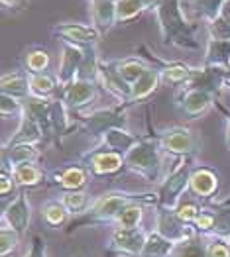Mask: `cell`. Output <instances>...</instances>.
<instances>
[{"label":"cell","instance_id":"6da1fadb","mask_svg":"<svg viewBox=\"0 0 230 257\" xmlns=\"http://www.w3.org/2000/svg\"><path fill=\"white\" fill-rule=\"evenodd\" d=\"M130 204H146V206H158V194L156 193H128V191H110V193L99 196L89 212L75 216L67 224V234L85 228V226H112L116 218L124 212Z\"/></svg>","mask_w":230,"mask_h":257},{"label":"cell","instance_id":"7a4b0ae2","mask_svg":"<svg viewBox=\"0 0 230 257\" xmlns=\"http://www.w3.org/2000/svg\"><path fill=\"white\" fill-rule=\"evenodd\" d=\"M156 20L160 26V36L164 45L195 51L201 47L197 38L199 24L191 22L181 8V0H164L156 10Z\"/></svg>","mask_w":230,"mask_h":257},{"label":"cell","instance_id":"3957f363","mask_svg":"<svg viewBox=\"0 0 230 257\" xmlns=\"http://www.w3.org/2000/svg\"><path fill=\"white\" fill-rule=\"evenodd\" d=\"M162 167L164 150L160 144V136H142L140 142L124 155V169L151 183L162 181Z\"/></svg>","mask_w":230,"mask_h":257},{"label":"cell","instance_id":"277c9868","mask_svg":"<svg viewBox=\"0 0 230 257\" xmlns=\"http://www.w3.org/2000/svg\"><path fill=\"white\" fill-rule=\"evenodd\" d=\"M193 169H195L193 157H179L173 169L166 177H162V181L158 183V191H156L160 208H169V210L177 208V204L189 193V181H191Z\"/></svg>","mask_w":230,"mask_h":257},{"label":"cell","instance_id":"5b68a950","mask_svg":"<svg viewBox=\"0 0 230 257\" xmlns=\"http://www.w3.org/2000/svg\"><path fill=\"white\" fill-rule=\"evenodd\" d=\"M126 114H128V106H124V104L112 108H99V110H91V112L83 114L79 118L77 126H79V130H83L87 136L101 142V138L108 130L126 128V124H128Z\"/></svg>","mask_w":230,"mask_h":257},{"label":"cell","instance_id":"8992f818","mask_svg":"<svg viewBox=\"0 0 230 257\" xmlns=\"http://www.w3.org/2000/svg\"><path fill=\"white\" fill-rule=\"evenodd\" d=\"M147 232L144 226L140 228H114L106 241V253L118 257H140L146 245Z\"/></svg>","mask_w":230,"mask_h":257},{"label":"cell","instance_id":"52a82bcc","mask_svg":"<svg viewBox=\"0 0 230 257\" xmlns=\"http://www.w3.org/2000/svg\"><path fill=\"white\" fill-rule=\"evenodd\" d=\"M154 230L158 234L173 241V243H181L185 239H191V237L199 236L195 226L193 224H187L183 222L175 210H169V208H160L156 206L154 208Z\"/></svg>","mask_w":230,"mask_h":257},{"label":"cell","instance_id":"ba28073f","mask_svg":"<svg viewBox=\"0 0 230 257\" xmlns=\"http://www.w3.org/2000/svg\"><path fill=\"white\" fill-rule=\"evenodd\" d=\"M51 34L55 38H59L63 43H71L77 47H97L103 34L89 24H81V22H59L51 28Z\"/></svg>","mask_w":230,"mask_h":257},{"label":"cell","instance_id":"9c48e42d","mask_svg":"<svg viewBox=\"0 0 230 257\" xmlns=\"http://www.w3.org/2000/svg\"><path fill=\"white\" fill-rule=\"evenodd\" d=\"M160 144L162 150L168 155L179 157H193L197 150V142H195V134L189 126H171L160 132Z\"/></svg>","mask_w":230,"mask_h":257},{"label":"cell","instance_id":"30bf717a","mask_svg":"<svg viewBox=\"0 0 230 257\" xmlns=\"http://www.w3.org/2000/svg\"><path fill=\"white\" fill-rule=\"evenodd\" d=\"M81 165H85L93 177H112L124 169V155L99 146L85 153L81 157Z\"/></svg>","mask_w":230,"mask_h":257},{"label":"cell","instance_id":"8fae6325","mask_svg":"<svg viewBox=\"0 0 230 257\" xmlns=\"http://www.w3.org/2000/svg\"><path fill=\"white\" fill-rule=\"evenodd\" d=\"M230 81V71L228 69H218V67H207V65H201V67H195L189 83L183 88H199V90H205L209 92L210 96H214L218 100L222 88L226 86V83Z\"/></svg>","mask_w":230,"mask_h":257},{"label":"cell","instance_id":"7c38bea8","mask_svg":"<svg viewBox=\"0 0 230 257\" xmlns=\"http://www.w3.org/2000/svg\"><path fill=\"white\" fill-rule=\"evenodd\" d=\"M99 88H101L99 83L75 79L73 83L59 88V98L65 102L69 112H81L83 108L91 106L99 98Z\"/></svg>","mask_w":230,"mask_h":257},{"label":"cell","instance_id":"4fadbf2b","mask_svg":"<svg viewBox=\"0 0 230 257\" xmlns=\"http://www.w3.org/2000/svg\"><path fill=\"white\" fill-rule=\"evenodd\" d=\"M0 220L6 222L12 230H16L20 234V237L28 234V228H30V222H32V204L28 200L26 191H20L10 200V204L4 208Z\"/></svg>","mask_w":230,"mask_h":257},{"label":"cell","instance_id":"5bb4252c","mask_svg":"<svg viewBox=\"0 0 230 257\" xmlns=\"http://www.w3.org/2000/svg\"><path fill=\"white\" fill-rule=\"evenodd\" d=\"M216 98L209 92L199 88H181L177 94V108L187 116L189 120H197L205 116L210 108L214 106Z\"/></svg>","mask_w":230,"mask_h":257},{"label":"cell","instance_id":"9a60e30c","mask_svg":"<svg viewBox=\"0 0 230 257\" xmlns=\"http://www.w3.org/2000/svg\"><path fill=\"white\" fill-rule=\"evenodd\" d=\"M99 86L105 88L108 94H112L118 104H128L132 86L126 83L118 73L116 61H101V71H99Z\"/></svg>","mask_w":230,"mask_h":257},{"label":"cell","instance_id":"2e32d148","mask_svg":"<svg viewBox=\"0 0 230 257\" xmlns=\"http://www.w3.org/2000/svg\"><path fill=\"white\" fill-rule=\"evenodd\" d=\"M91 171L85 165H67L49 173V183L53 187H59L63 191H85V187L91 181Z\"/></svg>","mask_w":230,"mask_h":257},{"label":"cell","instance_id":"e0dca14e","mask_svg":"<svg viewBox=\"0 0 230 257\" xmlns=\"http://www.w3.org/2000/svg\"><path fill=\"white\" fill-rule=\"evenodd\" d=\"M220 187V177L218 173L210 167H195L191 173V181H189V193L193 194L197 200H209L218 193Z\"/></svg>","mask_w":230,"mask_h":257},{"label":"cell","instance_id":"ac0fdd59","mask_svg":"<svg viewBox=\"0 0 230 257\" xmlns=\"http://www.w3.org/2000/svg\"><path fill=\"white\" fill-rule=\"evenodd\" d=\"M42 142H45L43 130L40 128V124L26 112H22L20 124L16 132L2 144V148H14V146H40Z\"/></svg>","mask_w":230,"mask_h":257},{"label":"cell","instance_id":"d6986e66","mask_svg":"<svg viewBox=\"0 0 230 257\" xmlns=\"http://www.w3.org/2000/svg\"><path fill=\"white\" fill-rule=\"evenodd\" d=\"M81 61H83V47H77V45H71V43H63L59 67L55 71L59 88L67 86L69 83H73L77 79Z\"/></svg>","mask_w":230,"mask_h":257},{"label":"cell","instance_id":"ffe728a7","mask_svg":"<svg viewBox=\"0 0 230 257\" xmlns=\"http://www.w3.org/2000/svg\"><path fill=\"white\" fill-rule=\"evenodd\" d=\"M87 6H89L91 26H95L103 36L108 34L114 26H118L114 0H87Z\"/></svg>","mask_w":230,"mask_h":257},{"label":"cell","instance_id":"44dd1931","mask_svg":"<svg viewBox=\"0 0 230 257\" xmlns=\"http://www.w3.org/2000/svg\"><path fill=\"white\" fill-rule=\"evenodd\" d=\"M151 65H156L160 69V75H162V85L168 86H183L189 83L195 67L183 63V61H162L158 57L151 59Z\"/></svg>","mask_w":230,"mask_h":257},{"label":"cell","instance_id":"7402d4cb","mask_svg":"<svg viewBox=\"0 0 230 257\" xmlns=\"http://www.w3.org/2000/svg\"><path fill=\"white\" fill-rule=\"evenodd\" d=\"M162 85V75H160V69L156 67V65L149 63L147 67V71L132 85V92H130V100H128V104L126 106L132 108L136 106V104H140L142 100H146L149 98L156 90H158V86Z\"/></svg>","mask_w":230,"mask_h":257},{"label":"cell","instance_id":"603a6c76","mask_svg":"<svg viewBox=\"0 0 230 257\" xmlns=\"http://www.w3.org/2000/svg\"><path fill=\"white\" fill-rule=\"evenodd\" d=\"M140 138L142 136H136V134L128 132L126 128L108 130L105 136L101 138V148L114 151V153H120V155H126L128 151L140 142Z\"/></svg>","mask_w":230,"mask_h":257},{"label":"cell","instance_id":"cb8c5ba5","mask_svg":"<svg viewBox=\"0 0 230 257\" xmlns=\"http://www.w3.org/2000/svg\"><path fill=\"white\" fill-rule=\"evenodd\" d=\"M0 90L2 94L16 96L20 100H26L30 96V75L22 71H6L0 79Z\"/></svg>","mask_w":230,"mask_h":257},{"label":"cell","instance_id":"d4e9b609","mask_svg":"<svg viewBox=\"0 0 230 257\" xmlns=\"http://www.w3.org/2000/svg\"><path fill=\"white\" fill-rule=\"evenodd\" d=\"M42 157V151L38 146H14V148H2V167L12 169L24 163H38Z\"/></svg>","mask_w":230,"mask_h":257},{"label":"cell","instance_id":"484cf974","mask_svg":"<svg viewBox=\"0 0 230 257\" xmlns=\"http://www.w3.org/2000/svg\"><path fill=\"white\" fill-rule=\"evenodd\" d=\"M12 171V177L18 185L20 191H26V189H36L43 185L45 181V171L38 163H24V165H16L10 169Z\"/></svg>","mask_w":230,"mask_h":257},{"label":"cell","instance_id":"4316f807","mask_svg":"<svg viewBox=\"0 0 230 257\" xmlns=\"http://www.w3.org/2000/svg\"><path fill=\"white\" fill-rule=\"evenodd\" d=\"M203 65L228 69L230 71V40H212V38H209Z\"/></svg>","mask_w":230,"mask_h":257},{"label":"cell","instance_id":"83f0119b","mask_svg":"<svg viewBox=\"0 0 230 257\" xmlns=\"http://www.w3.org/2000/svg\"><path fill=\"white\" fill-rule=\"evenodd\" d=\"M57 90H59V83H57V77L53 73L47 71V73L30 75V96L49 100V98H55Z\"/></svg>","mask_w":230,"mask_h":257},{"label":"cell","instance_id":"f1b7e54d","mask_svg":"<svg viewBox=\"0 0 230 257\" xmlns=\"http://www.w3.org/2000/svg\"><path fill=\"white\" fill-rule=\"evenodd\" d=\"M51 126H53V138L59 144L65 136H69V132L73 128V124L69 120V110L59 96H55L51 100Z\"/></svg>","mask_w":230,"mask_h":257},{"label":"cell","instance_id":"f546056e","mask_svg":"<svg viewBox=\"0 0 230 257\" xmlns=\"http://www.w3.org/2000/svg\"><path fill=\"white\" fill-rule=\"evenodd\" d=\"M51 67V55L45 47L40 45H34L26 51L24 55V71L28 75H34V73H47Z\"/></svg>","mask_w":230,"mask_h":257},{"label":"cell","instance_id":"4dcf8cb0","mask_svg":"<svg viewBox=\"0 0 230 257\" xmlns=\"http://www.w3.org/2000/svg\"><path fill=\"white\" fill-rule=\"evenodd\" d=\"M69 210L63 206V202L57 200H47L42 206V220L45 226L53 228V230H59L61 226H67L69 222Z\"/></svg>","mask_w":230,"mask_h":257},{"label":"cell","instance_id":"1f68e13d","mask_svg":"<svg viewBox=\"0 0 230 257\" xmlns=\"http://www.w3.org/2000/svg\"><path fill=\"white\" fill-rule=\"evenodd\" d=\"M59 200L63 202V206L69 210L71 216H81L85 212H89V208L95 202V200H91V194L87 191H63L59 194Z\"/></svg>","mask_w":230,"mask_h":257},{"label":"cell","instance_id":"d6a6232c","mask_svg":"<svg viewBox=\"0 0 230 257\" xmlns=\"http://www.w3.org/2000/svg\"><path fill=\"white\" fill-rule=\"evenodd\" d=\"M175 245H177V243L166 239L162 234H158L156 230H149V232H147L146 245H144L142 255L140 257H171Z\"/></svg>","mask_w":230,"mask_h":257},{"label":"cell","instance_id":"836d02e7","mask_svg":"<svg viewBox=\"0 0 230 257\" xmlns=\"http://www.w3.org/2000/svg\"><path fill=\"white\" fill-rule=\"evenodd\" d=\"M101 57L97 53V47H85L83 49V61L79 67L77 79L81 81H91V83H99V71H101Z\"/></svg>","mask_w":230,"mask_h":257},{"label":"cell","instance_id":"e575fe53","mask_svg":"<svg viewBox=\"0 0 230 257\" xmlns=\"http://www.w3.org/2000/svg\"><path fill=\"white\" fill-rule=\"evenodd\" d=\"M116 67H118L120 77L124 79L128 85L132 86L144 73H146L149 63H147L146 59H142V57H126V59H118V61H116Z\"/></svg>","mask_w":230,"mask_h":257},{"label":"cell","instance_id":"d590c367","mask_svg":"<svg viewBox=\"0 0 230 257\" xmlns=\"http://www.w3.org/2000/svg\"><path fill=\"white\" fill-rule=\"evenodd\" d=\"M207 34L212 40H230V0H226L220 14L207 24Z\"/></svg>","mask_w":230,"mask_h":257},{"label":"cell","instance_id":"8d00e7d4","mask_svg":"<svg viewBox=\"0 0 230 257\" xmlns=\"http://www.w3.org/2000/svg\"><path fill=\"white\" fill-rule=\"evenodd\" d=\"M171 257H209V253H207V237L195 236L191 239L177 243Z\"/></svg>","mask_w":230,"mask_h":257},{"label":"cell","instance_id":"74e56055","mask_svg":"<svg viewBox=\"0 0 230 257\" xmlns=\"http://www.w3.org/2000/svg\"><path fill=\"white\" fill-rule=\"evenodd\" d=\"M226 4V0H191V8L197 14L199 20L205 24L212 22L222 10V6Z\"/></svg>","mask_w":230,"mask_h":257},{"label":"cell","instance_id":"f35d334b","mask_svg":"<svg viewBox=\"0 0 230 257\" xmlns=\"http://www.w3.org/2000/svg\"><path fill=\"white\" fill-rule=\"evenodd\" d=\"M144 208L146 204H130L126 206L124 212L116 218L112 228H140L144 220Z\"/></svg>","mask_w":230,"mask_h":257},{"label":"cell","instance_id":"ab89813d","mask_svg":"<svg viewBox=\"0 0 230 257\" xmlns=\"http://www.w3.org/2000/svg\"><path fill=\"white\" fill-rule=\"evenodd\" d=\"M144 12H146L144 0H118L116 2V20H118V24H126V22L134 20Z\"/></svg>","mask_w":230,"mask_h":257},{"label":"cell","instance_id":"60d3db41","mask_svg":"<svg viewBox=\"0 0 230 257\" xmlns=\"http://www.w3.org/2000/svg\"><path fill=\"white\" fill-rule=\"evenodd\" d=\"M20 234L16 230H12L6 222L0 220V257H10L20 243Z\"/></svg>","mask_w":230,"mask_h":257},{"label":"cell","instance_id":"b9f144b4","mask_svg":"<svg viewBox=\"0 0 230 257\" xmlns=\"http://www.w3.org/2000/svg\"><path fill=\"white\" fill-rule=\"evenodd\" d=\"M193 226H195V230H197L199 236L210 237L214 234V226H216V208L214 206L212 208L203 206V210L199 212L197 220L193 222Z\"/></svg>","mask_w":230,"mask_h":257},{"label":"cell","instance_id":"7bdbcfd3","mask_svg":"<svg viewBox=\"0 0 230 257\" xmlns=\"http://www.w3.org/2000/svg\"><path fill=\"white\" fill-rule=\"evenodd\" d=\"M201 210H203V206L199 204L197 198H183V200L177 204V208H175L177 216H179L183 222H187V224H193V222L197 220V216H199Z\"/></svg>","mask_w":230,"mask_h":257},{"label":"cell","instance_id":"ee69618b","mask_svg":"<svg viewBox=\"0 0 230 257\" xmlns=\"http://www.w3.org/2000/svg\"><path fill=\"white\" fill-rule=\"evenodd\" d=\"M22 112H24V100L16 98V96H10V94H2V98H0V116L4 120L12 118V116L20 118Z\"/></svg>","mask_w":230,"mask_h":257},{"label":"cell","instance_id":"f6af8a7d","mask_svg":"<svg viewBox=\"0 0 230 257\" xmlns=\"http://www.w3.org/2000/svg\"><path fill=\"white\" fill-rule=\"evenodd\" d=\"M207 253L209 257H230L228 239L216 236L207 237Z\"/></svg>","mask_w":230,"mask_h":257},{"label":"cell","instance_id":"bcb514c9","mask_svg":"<svg viewBox=\"0 0 230 257\" xmlns=\"http://www.w3.org/2000/svg\"><path fill=\"white\" fill-rule=\"evenodd\" d=\"M18 193H20V189H18L14 177H12V171L6 169V167H2L0 169V196L2 198H8V196Z\"/></svg>","mask_w":230,"mask_h":257},{"label":"cell","instance_id":"7dc6e473","mask_svg":"<svg viewBox=\"0 0 230 257\" xmlns=\"http://www.w3.org/2000/svg\"><path fill=\"white\" fill-rule=\"evenodd\" d=\"M24 257H47V243L40 234H34L32 236V245H30V251Z\"/></svg>","mask_w":230,"mask_h":257},{"label":"cell","instance_id":"c3c4849f","mask_svg":"<svg viewBox=\"0 0 230 257\" xmlns=\"http://www.w3.org/2000/svg\"><path fill=\"white\" fill-rule=\"evenodd\" d=\"M222 114H224V146L230 151V110L224 106H220Z\"/></svg>","mask_w":230,"mask_h":257},{"label":"cell","instance_id":"681fc988","mask_svg":"<svg viewBox=\"0 0 230 257\" xmlns=\"http://www.w3.org/2000/svg\"><path fill=\"white\" fill-rule=\"evenodd\" d=\"M0 2H2V8L10 12H18L26 6V0H0Z\"/></svg>","mask_w":230,"mask_h":257},{"label":"cell","instance_id":"f907efd6","mask_svg":"<svg viewBox=\"0 0 230 257\" xmlns=\"http://www.w3.org/2000/svg\"><path fill=\"white\" fill-rule=\"evenodd\" d=\"M164 0H144V4H146V10H156L160 4H162Z\"/></svg>","mask_w":230,"mask_h":257},{"label":"cell","instance_id":"816d5d0a","mask_svg":"<svg viewBox=\"0 0 230 257\" xmlns=\"http://www.w3.org/2000/svg\"><path fill=\"white\" fill-rule=\"evenodd\" d=\"M228 245H230V239H228Z\"/></svg>","mask_w":230,"mask_h":257},{"label":"cell","instance_id":"f5cc1de1","mask_svg":"<svg viewBox=\"0 0 230 257\" xmlns=\"http://www.w3.org/2000/svg\"><path fill=\"white\" fill-rule=\"evenodd\" d=\"M114 2H118V0H114Z\"/></svg>","mask_w":230,"mask_h":257}]
</instances>
